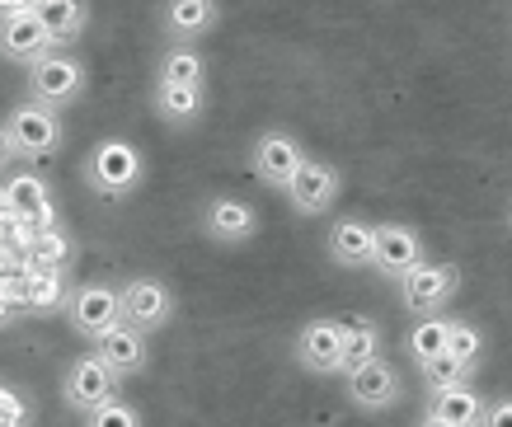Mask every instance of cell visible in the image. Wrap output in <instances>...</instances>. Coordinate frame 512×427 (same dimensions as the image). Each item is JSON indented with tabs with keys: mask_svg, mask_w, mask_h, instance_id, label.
<instances>
[{
	"mask_svg": "<svg viewBox=\"0 0 512 427\" xmlns=\"http://www.w3.org/2000/svg\"><path fill=\"white\" fill-rule=\"evenodd\" d=\"M52 47H57V38L47 33V24L33 15V10L0 19V57L5 61H15V66H33V61L47 57Z\"/></svg>",
	"mask_w": 512,
	"mask_h": 427,
	"instance_id": "5bb4252c",
	"label": "cell"
},
{
	"mask_svg": "<svg viewBox=\"0 0 512 427\" xmlns=\"http://www.w3.org/2000/svg\"><path fill=\"white\" fill-rule=\"evenodd\" d=\"M414 427H447V423H442V418H433V413H423V418H419Z\"/></svg>",
	"mask_w": 512,
	"mask_h": 427,
	"instance_id": "d590c367",
	"label": "cell"
},
{
	"mask_svg": "<svg viewBox=\"0 0 512 427\" xmlns=\"http://www.w3.org/2000/svg\"><path fill=\"white\" fill-rule=\"evenodd\" d=\"M80 174H85V183H90L99 198L123 202V198H132L141 188V179H146V155H141L127 137H104L90 155H85Z\"/></svg>",
	"mask_w": 512,
	"mask_h": 427,
	"instance_id": "6da1fadb",
	"label": "cell"
},
{
	"mask_svg": "<svg viewBox=\"0 0 512 427\" xmlns=\"http://www.w3.org/2000/svg\"><path fill=\"white\" fill-rule=\"evenodd\" d=\"M156 80H174V85H207V57L198 43H170L156 66Z\"/></svg>",
	"mask_w": 512,
	"mask_h": 427,
	"instance_id": "7402d4cb",
	"label": "cell"
},
{
	"mask_svg": "<svg viewBox=\"0 0 512 427\" xmlns=\"http://www.w3.org/2000/svg\"><path fill=\"white\" fill-rule=\"evenodd\" d=\"M282 193H287V202H292L296 216H329L334 212V202H339V193H343V179H339V169L334 165L306 155V165L296 169V179L287 183Z\"/></svg>",
	"mask_w": 512,
	"mask_h": 427,
	"instance_id": "ba28073f",
	"label": "cell"
},
{
	"mask_svg": "<svg viewBox=\"0 0 512 427\" xmlns=\"http://www.w3.org/2000/svg\"><path fill=\"white\" fill-rule=\"evenodd\" d=\"M428 413L442 418L447 427H480L484 418V399L470 385H451V390H433L428 395Z\"/></svg>",
	"mask_w": 512,
	"mask_h": 427,
	"instance_id": "44dd1931",
	"label": "cell"
},
{
	"mask_svg": "<svg viewBox=\"0 0 512 427\" xmlns=\"http://www.w3.org/2000/svg\"><path fill=\"white\" fill-rule=\"evenodd\" d=\"M15 320H19V310L5 301V291H0V329H5V324H15Z\"/></svg>",
	"mask_w": 512,
	"mask_h": 427,
	"instance_id": "e575fe53",
	"label": "cell"
},
{
	"mask_svg": "<svg viewBox=\"0 0 512 427\" xmlns=\"http://www.w3.org/2000/svg\"><path fill=\"white\" fill-rule=\"evenodd\" d=\"M90 90V66L71 52V47H52L47 57L29 66V99L52 108H71Z\"/></svg>",
	"mask_w": 512,
	"mask_h": 427,
	"instance_id": "3957f363",
	"label": "cell"
},
{
	"mask_svg": "<svg viewBox=\"0 0 512 427\" xmlns=\"http://www.w3.org/2000/svg\"><path fill=\"white\" fill-rule=\"evenodd\" d=\"M202 235L212 244H249L259 235V212L245 198H212L202 207Z\"/></svg>",
	"mask_w": 512,
	"mask_h": 427,
	"instance_id": "4fadbf2b",
	"label": "cell"
},
{
	"mask_svg": "<svg viewBox=\"0 0 512 427\" xmlns=\"http://www.w3.org/2000/svg\"><path fill=\"white\" fill-rule=\"evenodd\" d=\"M24 423H29L24 399H19L10 385H0V427H24Z\"/></svg>",
	"mask_w": 512,
	"mask_h": 427,
	"instance_id": "f546056e",
	"label": "cell"
},
{
	"mask_svg": "<svg viewBox=\"0 0 512 427\" xmlns=\"http://www.w3.org/2000/svg\"><path fill=\"white\" fill-rule=\"evenodd\" d=\"M15 160H19V155H15V146H10V132H5V122H0V174L15 165Z\"/></svg>",
	"mask_w": 512,
	"mask_h": 427,
	"instance_id": "d6a6232c",
	"label": "cell"
},
{
	"mask_svg": "<svg viewBox=\"0 0 512 427\" xmlns=\"http://www.w3.org/2000/svg\"><path fill=\"white\" fill-rule=\"evenodd\" d=\"M480 427H512V395H494L484 404Z\"/></svg>",
	"mask_w": 512,
	"mask_h": 427,
	"instance_id": "4dcf8cb0",
	"label": "cell"
},
{
	"mask_svg": "<svg viewBox=\"0 0 512 427\" xmlns=\"http://www.w3.org/2000/svg\"><path fill=\"white\" fill-rule=\"evenodd\" d=\"M343 390H348V399H353L357 409H367V413L395 409L404 395L400 371H395V362H386V357H372V362L343 371Z\"/></svg>",
	"mask_w": 512,
	"mask_h": 427,
	"instance_id": "30bf717a",
	"label": "cell"
},
{
	"mask_svg": "<svg viewBox=\"0 0 512 427\" xmlns=\"http://www.w3.org/2000/svg\"><path fill=\"white\" fill-rule=\"evenodd\" d=\"M508 226H512V207H508Z\"/></svg>",
	"mask_w": 512,
	"mask_h": 427,
	"instance_id": "8d00e7d4",
	"label": "cell"
},
{
	"mask_svg": "<svg viewBox=\"0 0 512 427\" xmlns=\"http://www.w3.org/2000/svg\"><path fill=\"white\" fill-rule=\"evenodd\" d=\"M461 291V268L456 263H437V259H423L414 273L400 282V305L423 320V315H447V305L456 301Z\"/></svg>",
	"mask_w": 512,
	"mask_h": 427,
	"instance_id": "277c9868",
	"label": "cell"
},
{
	"mask_svg": "<svg viewBox=\"0 0 512 427\" xmlns=\"http://www.w3.org/2000/svg\"><path fill=\"white\" fill-rule=\"evenodd\" d=\"M423 259H428V244H423L419 230L404 226V221H376V244H372L376 277H386V282L400 287Z\"/></svg>",
	"mask_w": 512,
	"mask_h": 427,
	"instance_id": "5b68a950",
	"label": "cell"
},
{
	"mask_svg": "<svg viewBox=\"0 0 512 427\" xmlns=\"http://www.w3.org/2000/svg\"><path fill=\"white\" fill-rule=\"evenodd\" d=\"M118 385H123V376L113 371L99 352H80L76 362L66 366V381H62V395L66 404L76 413H90L99 409V404H109V399H118Z\"/></svg>",
	"mask_w": 512,
	"mask_h": 427,
	"instance_id": "8992f818",
	"label": "cell"
},
{
	"mask_svg": "<svg viewBox=\"0 0 512 427\" xmlns=\"http://www.w3.org/2000/svg\"><path fill=\"white\" fill-rule=\"evenodd\" d=\"M146 338L141 329H132V324H113V329H104V334L94 338V352L104 357V362L118 371V376H132V371H141L146 366V357H151V348H146Z\"/></svg>",
	"mask_w": 512,
	"mask_h": 427,
	"instance_id": "d6986e66",
	"label": "cell"
},
{
	"mask_svg": "<svg viewBox=\"0 0 512 427\" xmlns=\"http://www.w3.org/2000/svg\"><path fill=\"white\" fill-rule=\"evenodd\" d=\"M29 273V305L24 315H52V310H66V273H43V268H24Z\"/></svg>",
	"mask_w": 512,
	"mask_h": 427,
	"instance_id": "cb8c5ba5",
	"label": "cell"
},
{
	"mask_svg": "<svg viewBox=\"0 0 512 427\" xmlns=\"http://www.w3.org/2000/svg\"><path fill=\"white\" fill-rule=\"evenodd\" d=\"M5 132H10V146H15L19 160H52L62 151L66 127H62V108L38 104V99H19L10 113H5Z\"/></svg>",
	"mask_w": 512,
	"mask_h": 427,
	"instance_id": "7a4b0ae2",
	"label": "cell"
},
{
	"mask_svg": "<svg viewBox=\"0 0 512 427\" xmlns=\"http://www.w3.org/2000/svg\"><path fill=\"white\" fill-rule=\"evenodd\" d=\"M0 244H5V240H0Z\"/></svg>",
	"mask_w": 512,
	"mask_h": 427,
	"instance_id": "74e56055",
	"label": "cell"
},
{
	"mask_svg": "<svg viewBox=\"0 0 512 427\" xmlns=\"http://www.w3.org/2000/svg\"><path fill=\"white\" fill-rule=\"evenodd\" d=\"M372 244H376V226L362 216H339L325 235L329 259L339 268H372Z\"/></svg>",
	"mask_w": 512,
	"mask_h": 427,
	"instance_id": "9a60e30c",
	"label": "cell"
},
{
	"mask_svg": "<svg viewBox=\"0 0 512 427\" xmlns=\"http://www.w3.org/2000/svg\"><path fill=\"white\" fill-rule=\"evenodd\" d=\"M24 10H33V0H0V19L24 15Z\"/></svg>",
	"mask_w": 512,
	"mask_h": 427,
	"instance_id": "836d02e7",
	"label": "cell"
},
{
	"mask_svg": "<svg viewBox=\"0 0 512 427\" xmlns=\"http://www.w3.org/2000/svg\"><path fill=\"white\" fill-rule=\"evenodd\" d=\"M343 343H348V324L343 320H306L301 334H296V362L306 366L311 376H339L343 362Z\"/></svg>",
	"mask_w": 512,
	"mask_h": 427,
	"instance_id": "8fae6325",
	"label": "cell"
},
{
	"mask_svg": "<svg viewBox=\"0 0 512 427\" xmlns=\"http://www.w3.org/2000/svg\"><path fill=\"white\" fill-rule=\"evenodd\" d=\"M151 108L165 127H193L207 108V85H174V80H156L151 90Z\"/></svg>",
	"mask_w": 512,
	"mask_h": 427,
	"instance_id": "e0dca14e",
	"label": "cell"
},
{
	"mask_svg": "<svg viewBox=\"0 0 512 427\" xmlns=\"http://www.w3.org/2000/svg\"><path fill=\"white\" fill-rule=\"evenodd\" d=\"M451 315H423L414 329H409V338H404V348H409V357H414V366L428 362V357H442L447 352V338H451Z\"/></svg>",
	"mask_w": 512,
	"mask_h": 427,
	"instance_id": "603a6c76",
	"label": "cell"
},
{
	"mask_svg": "<svg viewBox=\"0 0 512 427\" xmlns=\"http://www.w3.org/2000/svg\"><path fill=\"white\" fill-rule=\"evenodd\" d=\"M447 352L456 357V362L475 366L484 357V334L470 320H456V324H451V338H447Z\"/></svg>",
	"mask_w": 512,
	"mask_h": 427,
	"instance_id": "83f0119b",
	"label": "cell"
},
{
	"mask_svg": "<svg viewBox=\"0 0 512 427\" xmlns=\"http://www.w3.org/2000/svg\"><path fill=\"white\" fill-rule=\"evenodd\" d=\"M217 0H170L165 5V15H160V29L170 43H198L202 33L217 29Z\"/></svg>",
	"mask_w": 512,
	"mask_h": 427,
	"instance_id": "ac0fdd59",
	"label": "cell"
},
{
	"mask_svg": "<svg viewBox=\"0 0 512 427\" xmlns=\"http://www.w3.org/2000/svg\"><path fill=\"white\" fill-rule=\"evenodd\" d=\"M66 263H71V240H66L62 230H38L33 244L24 249V268H43V273H66Z\"/></svg>",
	"mask_w": 512,
	"mask_h": 427,
	"instance_id": "d4e9b609",
	"label": "cell"
},
{
	"mask_svg": "<svg viewBox=\"0 0 512 427\" xmlns=\"http://www.w3.org/2000/svg\"><path fill=\"white\" fill-rule=\"evenodd\" d=\"M5 193L15 202V216L29 221L33 230H52L57 226V202H52V188H47L43 174H15L5 183Z\"/></svg>",
	"mask_w": 512,
	"mask_h": 427,
	"instance_id": "2e32d148",
	"label": "cell"
},
{
	"mask_svg": "<svg viewBox=\"0 0 512 427\" xmlns=\"http://www.w3.org/2000/svg\"><path fill=\"white\" fill-rule=\"evenodd\" d=\"M249 165H254V174H259L268 188H287V183L296 179V169L306 165V146H301L292 132L268 127V132H259V137H254Z\"/></svg>",
	"mask_w": 512,
	"mask_h": 427,
	"instance_id": "9c48e42d",
	"label": "cell"
},
{
	"mask_svg": "<svg viewBox=\"0 0 512 427\" xmlns=\"http://www.w3.org/2000/svg\"><path fill=\"white\" fill-rule=\"evenodd\" d=\"M419 376H423V385H428V395H433V390H451V385H470L475 366L456 362L451 352H442V357H428V362H419Z\"/></svg>",
	"mask_w": 512,
	"mask_h": 427,
	"instance_id": "4316f807",
	"label": "cell"
},
{
	"mask_svg": "<svg viewBox=\"0 0 512 427\" xmlns=\"http://www.w3.org/2000/svg\"><path fill=\"white\" fill-rule=\"evenodd\" d=\"M19 226V216H15V202H10V193L0 188V240H10Z\"/></svg>",
	"mask_w": 512,
	"mask_h": 427,
	"instance_id": "1f68e13d",
	"label": "cell"
},
{
	"mask_svg": "<svg viewBox=\"0 0 512 427\" xmlns=\"http://www.w3.org/2000/svg\"><path fill=\"white\" fill-rule=\"evenodd\" d=\"M33 15L47 24L57 47H76L90 29V0H33Z\"/></svg>",
	"mask_w": 512,
	"mask_h": 427,
	"instance_id": "ffe728a7",
	"label": "cell"
},
{
	"mask_svg": "<svg viewBox=\"0 0 512 427\" xmlns=\"http://www.w3.org/2000/svg\"><path fill=\"white\" fill-rule=\"evenodd\" d=\"M118 301H123V324L141 334H160L174 320V291L160 277H127L118 287Z\"/></svg>",
	"mask_w": 512,
	"mask_h": 427,
	"instance_id": "52a82bcc",
	"label": "cell"
},
{
	"mask_svg": "<svg viewBox=\"0 0 512 427\" xmlns=\"http://www.w3.org/2000/svg\"><path fill=\"white\" fill-rule=\"evenodd\" d=\"M372 357H381V329H376L372 320L348 324V343H343L339 376H343V371H353V366H362V362H372Z\"/></svg>",
	"mask_w": 512,
	"mask_h": 427,
	"instance_id": "484cf974",
	"label": "cell"
},
{
	"mask_svg": "<svg viewBox=\"0 0 512 427\" xmlns=\"http://www.w3.org/2000/svg\"><path fill=\"white\" fill-rule=\"evenodd\" d=\"M85 427H141V413L127 399H109V404L85 413Z\"/></svg>",
	"mask_w": 512,
	"mask_h": 427,
	"instance_id": "f1b7e54d",
	"label": "cell"
},
{
	"mask_svg": "<svg viewBox=\"0 0 512 427\" xmlns=\"http://www.w3.org/2000/svg\"><path fill=\"white\" fill-rule=\"evenodd\" d=\"M66 320L76 334L99 338L104 329L123 320V301L109 282H85V287H71V296H66Z\"/></svg>",
	"mask_w": 512,
	"mask_h": 427,
	"instance_id": "7c38bea8",
	"label": "cell"
}]
</instances>
